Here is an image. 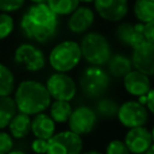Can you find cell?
I'll return each mask as SVG.
<instances>
[{"label": "cell", "mask_w": 154, "mask_h": 154, "mask_svg": "<svg viewBox=\"0 0 154 154\" xmlns=\"http://www.w3.org/2000/svg\"><path fill=\"white\" fill-rule=\"evenodd\" d=\"M58 16L47 4H34L22 16L20 29L25 37L43 43L57 32Z\"/></svg>", "instance_id": "6da1fadb"}, {"label": "cell", "mask_w": 154, "mask_h": 154, "mask_svg": "<svg viewBox=\"0 0 154 154\" xmlns=\"http://www.w3.org/2000/svg\"><path fill=\"white\" fill-rule=\"evenodd\" d=\"M13 99L18 112L28 116L43 113L52 103V97L46 88V84L32 79L20 82L16 88Z\"/></svg>", "instance_id": "7a4b0ae2"}, {"label": "cell", "mask_w": 154, "mask_h": 154, "mask_svg": "<svg viewBox=\"0 0 154 154\" xmlns=\"http://www.w3.org/2000/svg\"><path fill=\"white\" fill-rule=\"evenodd\" d=\"M82 57L91 66L107 65L111 59V46L108 40L100 32H88L83 36L81 41Z\"/></svg>", "instance_id": "3957f363"}, {"label": "cell", "mask_w": 154, "mask_h": 154, "mask_svg": "<svg viewBox=\"0 0 154 154\" xmlns=\"http://www.w3.org/2000/svg\"><path fill=\"white\" fill-rule=\"evenodd\" d=\"M81 59V45L71 40H66L55 45L48 55V61L53 70L61 73L73 70L79 64Z\"/></svg>", "instance_id": "277c9868"}, {"label": "cell", "mask_w": 154, "mask_h": 154, "mask_svg": "<svg viewBox=\"0 0 154 154\" xmlns=\"http://www.w3.org/2000/svg\"><path fill=\"white\" fill-rule=\"evenodd\" d=\"M109 75L100 66H88L79 76V87L82 93L89 99L101 97L109 87Z\"/></svg>", "instance_id": "5b68a950"}, {"label": "cell", "mask_w": 154, "mask_h": 154, "mask_svg": "<svg viewBox=\"0 0 154 154\" xmlns=\"http://www.w3.org/2000/svg\"><path fill=\"white\" fill-rule=\"evenodd\" d=\"M46 88L52 99L57 101H71L77 93V84L67 73L55 72L46 82Z\"/></svg>", "instance_id": "8992f818"}, {"label": "cell", "mask_w": 154, "mask_h": 154, "mask_svg": "<svg viewBox=\"0 0 154 154\" xmlns=\"http://www.w3.org/2000/svg\"><path fill=\"white\" fill-rule=\"evenodd\" d=\"M148 112L149 111L147 107L141 105L138 101L129 100L120 105L117 118L123 126L128 129H135L147 124L149 117Z\"/></svg>", "instance_id": "52a82bcc"}, {"label": "cell", "mask_w": 154, "mask_h": 154, "mask_svg": "<svg viewBox=\"0 0 154 154\" xmlns=\"http://www.w3.org/2000/svg\"><path fill=\"white\" fill-rule=\"evenodd\" d=\"M82 137L70 130L57 132L48 140L47 154H82Z\"/></svg>", "instance_id": "ba28073f"}, {"label": "cell", "mask_w": 154, "mask_h": 154, "mask_svg": "<svg viewBox=\"0 0 154 154\" xmlns=\"http://www.w3.org/2000/svg\"><path fill=\"white\" fill-rule=\"evenodd\" d=\"M97 124V114L95 109L89 106H78L72 111V114L67 122L69 130L78 136H85L90 134Z\"/></svg>", "instance_id": "9c48e42d"}, {"label": "cell", "mask_w": 154, "mask_h": 154, "mask_svg": "<svg viewBox=\"0 0 154 154\" xmlns=\"http://www.w3.org/2000/svg\"><path fill=\"white\" fill-rule=\"evenodd\" d=\"M14 61L30 72L40 71L46 65L43 52L31 43H22L14 51Z\"/></svg>", "instance_id": "30bf717a"}, {"label": "cell", "mask_w": 154, "mask_h": 154, "mask_svg": "<svg viewBox=\"0 0 154 154\" xmlns=\"http://www.w3.org/2000/svg\"><path fill=\"white\" fill-rule=\"evenodd\" d=\"M94 7L97 14L107 22H120L129 10L128 0H95Z\"/></svg>", "instance_id": "8fae6325"}, {"label": "cell", "mask_w": 154, "mask_h": 154, "mask_svg": "<svg viewBox=\"0 0 154 154\" xmlns=\"http://www.w3.org/2000/svg\"><path fill=\"white\" fill-rule=\"evenodd\" d=\"M131 60L134 69L149 76H154V43L143 42L132 49Z\"/></svg>", "instance_id": "7c38bea8"}, {"label": "cell", "mask_w": 154, "mask_h": 154, "mask_svg": "<svg viewBox=\"0 0 154 154\" xmlns=\"http://www.w3.org/2000/svg\"><path fill=\"white\" fill-rule=\"evenodd\" d=\"M124 143L131 154H144L153 144L152 132L146 126L129 129L125 134Z\"/></svg>", "instance_id": "4fadbf2b"}, {"label": "cell", "mask_w": 154, "mask_h": 154, "mask_svg": "<svg viewBox=\"0 0 154 154\" xmlns=\"http://www.w3.org/2000/svg\"><path fill=\"white\" fill-rule=\"evenodd\" d=\"M116 37L125 46L135 49L143 42H146L144 37V24L137 23H120L116 29Z\"/></svg>", "instance_id": "5bb4252c"}, {"label": "cell", "mask_w": 154, "mask_h": 154, "mask_svg": "<svg viewBox=\"0 0 154 154\" xmlns=\"http://www.w3.org/2000/svg\"><path fill=\"white\" fill-rule=\"evenodd\" d=\"M123 84H124L126 93L136 97L147 95L152 89L149 77L137 70L130 71L123 78Z\"/></svg>", "instance_id": "9a60e30c"}, {"label": "cell", "mask_w": 154, "mask_h": 154, "mask_svg": "<svg viewBox=\"0 0 154 154\" xmlns=\"http://www.w3.org/2000/svg\"><path fill=\"white\" fill-rule=\"evenodd\" d=\"M95 13L87 6H79L67 19V28L71 32L82 34L85 32L94 23Z\"/></svg>", "instance_id": "2e32d148"}, {"label": "cell", "mask_w": 154, "mask_h": 154, "mask_svg": "<svg viewBox=\"0 0 154 154\" xmlns=\"http://www.w3.org/2000/svg\"><path fill=\"white\" fill-rule=\"evenodd\" d=\"M31 134L35 138L48 141L55 135V122L45 112L34 116L31 120Z\"/></svg>", "instance_id": "e0dca14e"}, {"label": "cell", "mask_w": 154, "mask_h": 154, "mask_svg": "<svg viewBox=\"0 0 154 154\" xmlns=\"http://www.w3.org/2000/svg\"><path fill=\"white\" fill-rule=\"evenodd\" d=\"M132 70H134V65L131 58L122 53L113 54L107 63L108 75L116 78H124Z\"/></svg>", "instance_id": "ac0fdd59"}, {"label": "cell", "mask_w": 154, "mask_h": 154, "mask_svg": "<svg viewBox=\"0 0 154 154\" xmlns=\"http://www.w3.org/2000/svg\"><path fill=\"white\" fill-rule=\"evenodd\" d=\"M31 118L25 113L18 112L8 125L10 135L16 140H22L31 132Z\"/></svg>", "instance_id": "d6986e66"}, {"label": "cell", "mask_w": 154, "mask_h": 154, "mask_svg": "<svg viewBox=\"0 0 154 154\" xmlns=\"http://www.w3.org/2000/svg\"><path fill=\"white\" fill-rule=\"evenodd\" d=\"M72 106L69 101H57L54 100L49 106V116L55 122V124L67 123L72 114Z\"/></svg>", "instance_id": "ffe728a7"}, {"label": "cell", "mask_w": 154, "mask_h": 154, "mask_svg": "<svg viewBox=\"0 0 154 154\" xmlns=\"http://www.w3.org/2000/svg\"><path fill=\"white\" fill-rule=\"evenodd\" d=\"M17 113L18 109L13 97H0V130L8 128L11 120Z\"/></svg>", "instance_id": "44dd1931"}, {"label": "cell", "mask_w": 154, "mask_h": 154, "mask_svg": "<svg viewBox=\"0 0 154 154\" xmlns=\"http://www.w3.org/2000/svg\"><path fill=\"white\" fill-rule=\"evenodd\" d=\"M134 14L138 23L142 24L154 20V0H136L134 4Z\"/></svg>", "instance_id": "7402d4cb"}, {"label": "cell", "mask_w": 154, "mask_h": 154, "mask_svg": "<svg viewBox=\"0 0 154 154\" xmlns=\"http://www.w3.org/2000/svg\"><path fill=\"white\" fill-rule=\"evenodd\" d=\"M119 105L117 103L116 100L109 99V97H101L96 101L95 103V112L97 117L105 118V119H111L118 116L119 111Z\"/></svg>", "instance_id": "603a6c76"}, {"label": "cell", "mask_w": 154, "mask_h": 154, "mask_svg": "<svg viewBox=\"0 0 154 154\" xmlns=\"http://www.w3.org/2000/svg\"><path fill=\"white\" fill-rule=\"evenodd\" d=\"M47 5L57 16H71L79 7V0H48Z\"/></svg>", "instance_id": "cb8c5ba5"}, {"label": "cell", "mask_w": 154, "mask_h": 154, "mask_svg": "<svg viewBox=\"0 0 154 154\" xmlns=\"http://www.w3.org/2000/svg\"><path fill=\"white\" fill-rule=\"evenodd\" d=\"M14 90V76L12 71L0 63V97L11 96Z\"/></svg>", "instance_id": "d4e9b609"}, {"label": "cell", "mask_w": 154, "mask_h": 154, "mask_svg": "<svg viewBox=\"0 0 154 154\" xmlns=\"http://www.w3.org/2000/svg\"><path fill=\"white\" fill-rule=\"evenodd\" d=\"M14 28L13 18L10 13L0 12V40H5L11 35Z\"/></svg>", "instance_id": "484cf974"}, {"label": "cell", "mask_w": 154, "mask_h": 154, "mask_svg": "<svg viewBox=\"0 0 154 154\" xmlns=\"http://www.w3.org/2000/svg\"><path fill=\"white\" fill-rule=\"evenodd\" d=\"M105 154H131L125 146L124 141L120 140H112L107 143Z\"/></svg>", "instance_id": "4316f807"}, {"label": "cell", "mask_w": 154, "mask_h": 154, "mask_svg": "<svg viewBox=\"0 0 154 154\" xmlns=\"http://www.w3.org/2000/svg\"><path fill=\"white\" fill-rule=\"evenodd\" d=\"M13 137L10 135V132L0 130V154H8L13 150Z\"/></svg>", "instance_id": "83f0119b"}, {"label": "cell", "mask_w": 154, "mask_h": 154, "mask_svg": "<svg viewBox=\"0 0 154 154\" xmlns=\"http://www.w3.org/2000/svg\"><path fill=\"white\" fill-rule=\"evenodd\" d=\"M25 0H0V11L4 13H10L18 11L23 7Z\"/></svg>", "instance_id": "f1b7e54d"}, {"label": "cell", "mask_w": 154, "mask_h": 154, "mask_svg": "<svg viewBox=\"0 0 154 154\" xmlns=\"http://www.w3.org/2000/svg\"><path fill=\"white\" fill-rule=\"evenodd\" d=\"M31 150L35 154H47L48 149V141L47 140H41V138H35L31 142Z\"/></svg>", "instance_id": "f546056e"}, {"label": "cell", "mask_w": 154, "mask_h": 154, "mask_svg": "<svg viewBox=\"0 0 154 154\" xmlns=\"http://www.w3.org/2000/svg\"><path fill=\"white\" fill-rule=\"evenodd\" d=\"M144 37L146 41L154 43V20L144 24Z\"/></svg>", "instance_id": "4dcf8cb0"}, {"label": "cell", "mask_w": 154, "mask_h": 154, "mask_svg": "<svg viewBox=\"0 0 154 154\" xmlns=\"http://www.w3.org/2000/svg\"><path fill=\"white\" fill-rule=\"evenodd\" d=\"M147 109L154 116V88L150 89V91L147 94Z\"/></svg>", "instance_id": "1f68e13d"}, {"label": "cell", "mask_w": 154, "mask_h": 154, "mask_svg": "<svg viewBox=\"0 0 154 154\" xmlns=\"http://www.w3.org/2000/svg\"><path fill=\"white\" fill-rule=\"evenodd\" d=\"M137 101H138L141 105H143V106H146V107H147V101H148V99H147V95H142V96L137 97Z\"/></svg>", "instance_id": "d6a6232c"}, {"label": "cell", "mask_w": 154, "mask_h": 154, "mask_svg": "<svg viewBox=\"0 0 154 154\" xmlns=\"http://www.w3.org/2000/svg\"><path fill=\"white\" fill-rule=\"evenodd\" d=\"M8 154H26L25 152H23V150H20V149H13L12 152H10Z\"/></svg>", "instance_id": "836d02e7"}, {"label": "cell", "mask_w": 154, "mask_h": 154, "mask_svg": "<svg viewBox=\"0 0 154 154\" xmlns=\"http://www.w3.org/2000/svg\"><path fill=\"white\" fill-rule=\"evenodd\" d=\"M82 154H102V153L99 150H87V152H83Z\"/></svg>", "instance_id": "e575fe53"}, {"label": "cell", "mask_w": 154, "mask_h": 154, "mask_svg": "<svg viewBox=\"0 0 154 154\" xmlns=\"http://www.w3.org/2000/svg\"><path fill=\"white\" fill-rule=\"evenodd\" d=\"M144 154H154V143H153V144L149 147V149H148V150H147Z\"/></svg>", "instance_id": "d590c367"}, {"label": "cell", "mask_w": 154, "mask_h": 154, "mask_svg": "<svg viewBox=\"0 0 154 154\" xmlns=\"http://www.w3.org/2000/svg\"><path fill=\"white\" fill-rule=\"evenodd\" d=\"M30 1L34 4H47L48 0H30Z\"/></svg>", "instance_id": "8d00e7d4"}, {"label": "cell", "mask_w": 154, "mask_h": 154, "mask_svg": "<svg viewBox=\"0 0 154 154\" xmlns=\"http://www.w3.org/2000/svg\"><path fill=\"white\" fill-rule=\"evenodd\" d=\"M95 0H79V2H85V4H90V2H94Z\"/></svg>", "instance_id": "74e56055"}, {"label": "cell", "mask_w": 154, "mask_h": 154, "mask_svg": "<svg viewBox=\"0 0 154 154\" xmlns=\"http://www.w3.org/2000/svg\"><path fill=\"white\" fill-rule=\"evenodd\" d=\"M150 132H152V138H153V143H154V126L152 128V130H150Z\"/></svg>", "instance_id": "f35d334b"}]
</instances>
